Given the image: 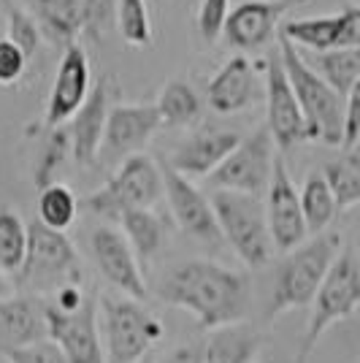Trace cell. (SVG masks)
<instances>
[{
    "mask_svg": "<svg viewBox=\"0 0 360 363\" xmlns=\"http://www.w3.org/2000/svg\"><path fill=\"white\" fill-rule=\"evenodd\" d=\"M157 296L165 306L190 312L198 328L217 331L244 323L252 282L244 272L214 260H184L165 274Z\"/></svg>",
    "mask_w": 360,
    "mask_h": 363,
    "instance_id": "1",
    "label": "cell"
},
{
    "mask_svg": "<svg viewBox=\"0 0 360 363\" xmlns=\"http://www.w3.org/2000/svg\"><path fill=\"white\" fill-rule=\"evenodd\" d=\"M342 252V236L339 233H317L315 239L298 244L296 250L285 252L274 274V288L266 306V318L274 320L290 309H303L315 301L330 263Z\"/></svg>",
    "mask_w": 360,
    "mask_h": 363,
    "instance_id": "2",
    "label": "cell"
},
{
    "mask_svg": "<svg viewBox=\"0 0 360 363\" xmlns=\"http://www.w3.org/2000/svg\"><path fill=\"white\" fill-rule=\"evenodd\" d=\"M71 282H81V260L71 239L41 223L25 225V257L11 282L14 290L46 298Z\"/></svg>",
    "mask_w": 360,
    "mask_h": 363,
    "instance_id": "3",
    "label": "cell"
},
{
    "mask_svg": "<svg viewBox=\"0 0 360 363\" xmlns=\"http://www.w3.org/2000/svg\"><path fill=\"white\" fill-rule=\"evenodd\" d=\"M98 331L106 363H141L165 336V325L135 298L101 293L98 296Z\"/></svg>",
    "mask_w": 360,
    "mask_h": 363,
    "instance_id": "4",
    "label": "cell"
},
{
    "mask_svg": "<svg viewBox=\"0 0 360 363\" xmlns=\"http://www.w3.org/2000/svg\"><path fill=\"white\" fill-rule=\"evenodd\" d=\"M279 38V35H276ZM279 60L287 74V82L293 87V95L298 101L300 117L306 125V141H322L325 147H339L342 144V114H344V101L328 84L303 62L296 46L279 38Z\"/></svg>",
    "mask_w": 360,
    "mask_h": 363,
    "instance_id": "5",
    "label": "cell"
},
{
    "mask_svg": "<svg viewBox=\"0 0 360 363\" xmlns=\"http://www.w3.org/2000/svg\"><path fill=\"white\" fill-rule=\"evenodd\" d=\"M360 309V263L352 247L342 250L330 263L328 274L312 301V315L306 320V331L300 339L296 363H309L317 350V342L330 325L358 315Z\"/></svg>",
    "mask_w": 360,
    "mask_h": 363,
    "instance_id": "6",
    "label": "cell"
},
{
    "mask_svg": "<svg viewBox=\"0 0 360 363\" xmlns=\"http://www.w3.org/2000/svg\"><path fill=\"white\" fill-rule=\"evenodd\" d=\"M209 203L223 242L230 244V250L241 257V263L249 269L269 266L274 257V244L266 225L263 201L255 196L211 190Z\"/></svg>",
    "mask_w": 360,
    "mask_h": 363,
    "instance_id": "7",
    "label": "cell"
},
{
    "mask_svg": "<svg viewBox=\"0 0 360 363\" xmlns=\"http://www.w3.org/2000/svg\"><path fill=\"white\" fill-rule=\"evenodd\" d=\"M163 198L160 166L150 155L138 152L125 157L117 171L106 179L103 187L84 198V206L98 217L120 220L130 209H152Z\"/></svg>",
    "mask_w": 360,
    "mask_h": 363,
    "instance_id": "8",
    "label": "cell"
},
{
    "mask_svg": "<svg viewBox=\"0 0 360 363\" xmlns=\"http://www.w3.org/2000/svg\"><path fill=\"white\" fill-rule=\"evenodd\" d=\"M274 157H276V147H274L271 133L263 125L252 136L241 138L236 150L211 171L206 182H209L211 190H227V193L260 198L271 182Z\"/></svg>",
    "mask_w": 360,
    "mask_h": 363,
    "instance_id": "9",
    "label": "cell"
},
{
    "mask_svg": "<svg viewBox=\"0 0 360 363\" xmlns=\"http://www.w3.org/2000/svg\"><path fill=\"white\" fill-rule=\"evenodd\" d=\"M46 339H52L68 363H106L98 331V296H87L76 312H57L44 303Z\"/></svg>",
    "mask_w": 360,
    "mask_h": 363,
    "instance_id": "10",
    "label": "cell"
},
{
    "mask_svg": "<svg viewBox=\"0 0 360 363\" xmlns=\"http://www.w3.org/2000/svg\"><path fill=\"white\" fill-rule=\"evenodd\" d=\"M263 212H266V225H269L274 252H290L306 242L309 233H306L303 214H300L298 190H296V182L290 177L282 155L274 157V171H271V182L266 187Z\"/></svg>",
    "mask_w": 360,
    "mask_h": 363,
    "instance_id": "11",
    "label": "cell"
},
{
    "mask_svg": "<svg viewBox=\"0 0 360 363\" xmlns=\"http://www.w3.org/2000/svg\"><path fill=\"white\" fill-rule=\"evenodd\" d=\"M160 128L163 125L157 117V108L152 104H111L106 114L103 141H101L98 157L103 155L111 163H122L125 157L144 150Z\"/></svg>",
    "mask_w": 360,
    "mask_h": 363,
    "instance_id": "12",
    "label": "cell"
},
{
    "mask_svg": "<svg viewBox=\"0 0 360 363\" xmlns=\"http://www.w3.org/2000/svg\"><path fill=\"white\" fill-rule=\"evenodd\" d=\"M160 177H163V196L179 230H184L187 236H193L201 244L220 247L223 236H220L211 203L209 198L203 196V190L168 166H160Z\"/></svg>",
    "mask_w": 360,
    "mask_h": 363,
    "instance_id": "13",
    "label": "cell"
},
{
    "mask_svg": "<svg viewBox=\"0 0 360 363\" xmlns=\"http://www.w3.org/2000/svg\"><path fill=\"white\" fill-rule=\"evenodd\" d=\"M300 3L306 0H244L227 11L220 38H225V44L239 52H257L274 35H279L282 16Z\"/></svg>",
    "mask_w": 360,
    "mask_h": 363,
    "instance_id": "14",
    "label": "cell"
},
{
    "mask_svg": "<svg viewBox=\"0 0 360 363\" xmlns=\"http://www.w3.org/2000/svg\"><path fill=\"white\" fill-rule=\"evenodd\" d=\"M266 68V130L276 150H293L306 141V125L300 117L298 101L287 82V74L279 60V52H274L263 62Z\"/></svg>",
    "mask_w": 360,
    "mask_h": 363,
    "instance_id": "15",
    "label": "cell"
},
{
    "mask_svg": "<svg viewBox=\"0 0 360 363\" xmlns=\"http://www.w3.org/2000/svg\"><path fill=\"white\" fill-rule=\"evenodd\" d=\"M279 38L303 46L309 52H333V49H358L360 46V9L355 3L344 6L339 14L290 19L279 28Z\"/></svg>",
    "mask_w": 360,
    "mask_h": 363,
    "instance_id": "16",
    "label": "cell"
},
{
    "mask_svg": "<svg viewBox=\"0 0 360 363\" xmlns=\"http://www.w3.org/2000/svg\"><path fill=\"white\" fill-rule=\"evenodd\" d=\"M90 255L103 274V279L111 288L120 290V296L144 301L147 298V282H144V269L135 260L130 244L125 242L117 228L98 225L90 233Z\"/></svg>",
    "mask_w": 360,
    "mask_h": 363,
    "instance_id": "17",
    "label": "cell"
},
{
    "mask_svg": "<svg viewBox=\"0 0 360 363\" xmlns=\"http://www.w3.org/2000/svg\"><path fill=\"white\" fill-rule=\"evenodd\" d=\"M90 87V57H87V52L79 44L65 46L55 82H52V90H49V98H46L44 128H62V122H68L81 108Z\"/></svg>",
    "mask_w": 360,
    "mask_h": 363,
    "instance_id": "18",
    "label": "cell"
},
{
    "mask_svg": "<svg viewBox=\"0 0 360 363\" xmlns=\"http://www.w3.org/2000/svg\"><path fill=\"white\" fill-rule=\"evenodd\" d=\"M114 79L111 76H101L90 87L87 98L81 108L71 117V125L65 128L68 138H71V155L79 166L90 168L98 160L101 152V141H103V128H106V114L111 106V95H114Z\"/></svg>",
    "mask_w": 360,
    "mask_h": 363,
    "instance_id": "19",
    "label": "cell"
},
{
    "mask_svg": "<svg viewBox=\"0 0 360 363\" xmlns=\"http://www.w3.org/2000/svg\"><path fill=\"white\" fill-rule=\"evenodd\" d=\"M241 136L236 130H220V128H206L198 130L196 136L184 138L176 150L171 152V160L165 163L181 177H209L214 168L225 160L230 152L236 150Z\"/></svg>",
    "mask_w": 360,
    "mask_h": 363,
    "instance_id": "20",
    "label": "cell"
},
{
    "mask_svg": "<svg viewBox=\"0 0 360 363\" xmlns=\"http://www.w3.org/2000/svg\"><path fill=\"white\" fill-rule=\"evenodd\" d=\"M46 339L44 298L11 293L0 298V355Z\"/></svg>",
    "mask_w": 360,
    "mask_h": 363,
    "instance_id": "21",
    "label": "cell"
},
{
    "mask_svg": "<svg viewBox=\"0 0 360 363\" xmlns=\"http://www.w3.org/2000/svg\"><path fill=\"white\" fill-rule=\"evenodd\" d=\"M257 74L247 55H236L214 74L206 87L209 106L217 114H239L255 101Z\"/></svg>",
    "mask_w": 360,
    "mask_h": 363,
    "instance_id": "22",
    "label": "cell"
},
{
    "mask_svg": "<svg viewBox=\"0 0 360 363\" xmlns=\"http://www.w3.org/2000/svg\"><path fill=\"white\" fill-rule=\"evenodd\" d=\"M263 345L266 336L252 325H225L209 331V339H203V363H252Z\"/></svg>",
    "mask_w": 360,
    "mask_h": 363,
    "instance_id": "23",
    "label": "cell"
},
{
    "mask_svg": "<svg viewBox=\"0 0 360 363\" xmlns=\"http://www.w3.org/2000/svg\"><path fill=\"white\" fill-rule=\"evenodd\" d=\"M28 14L52 44H76L81 35V0H28Z\"/></svg>",
    "mask_w": 360,
    "mask_h": 363,
    "instance_id": "24",
    "label": "cell"
},
{
    "mask_svg": "<svg viewBox=\"0 0 360 363\" xmlns=\"http://www.w3.org/2000/svg\"><path fill=\"white\" fill-rule=\"evenodd\" d=\"M300 57L339 98H347L349 92L360 87V46L358 49L312 52L309 57L300 52Z\"/></svg>",
    "mask_w": 360,
    "mask_h": 363,
    "instance_id": "25",
    "label": "cell"
},
{
    "mask_svg": "<svg viewBox=\"0 0 360 363\" xmlns=\"http://www.w3.org/2000/svg\"><path fill=\"white\" fill-rule=\"evenodd\" d=\"M117 223L122 225L120 233L125 236V242L130 244L135 260L141 263V269H147L165 244L163 220L152 209H130L122 214Z\"/></svg>",
    "mask_w": 360,
    "mask_h": 363,
    "instance_id": "26",
    "label": "cell"
},
{
    "mask_svg": "<svg viewBox=\"0 0 360 363\" xmlns=\"http://www.w3.org/2000/svg\"><path fill=\"white\" fill-rule=\"evenodd\" d=\"M157 108V117L163 128H190L201 117V98L193 90V84L174 79L157 92V101L152 104Z\"/></svg>",
    "mask_w": 360,
    "mask_h": 363,
    "instance_id": "27",
    "label": "cell"
},
{
    "mask_svg": "<svg viewBox=\"0 0 360 363\" xmlns=\"http://www.w3.org/2000/svg\"><path fill=\"white\" fill-rule=\"evenodd\" d=\"M298 203H300V214H303V225H306V233H325L328 225L336 220V201L330 196L328 184L322 179L320 171H309L306 179H303V187L298 193Z\"/></svg>",
    "mask_w": 360,
    "mask_h": 363,
    "instance_id": "28",
    "label": "cell"
},
{
    "mask_svg": "<svg viewBox=\"0 0 360 363\" xmlns=\"http://www.w3.org/2000/svg\"><path fill=\"white\" fill-rule=\"evenodd\" d=\"M322 179L328 184L330 196L336 201V209L347 212L355 209L360 203V152H342L339 160L325 163V168L320 171Z\"/></svg>",
    "mask_w": 360,
    "mask_h": 363,
    "instance_id": "29",
    "label": "cell"
},
{
    "mask_svg": "<svg viewBox=\"0 0 360 363\" xmlns=\"http://www.w3.org/2000/svg\"><path fill=\"white\" fill-rule=\"evenodd\" d=\"M76 214H79V198L68 184L55 182L38 190V223L44 228L65 233L76 223Z\"/></svg>",
    "mask_w": 360,
    "mask_h": 363,
    "instance_id": "30",
    "label": "cell"
},
{
    "mask_svg": "<svg viewBox=\"0 0 360 363\" xmlns=\"http://www.w3.org/2000/svg\"><path fill=\"white\" fill-rule=\"evenodd\" d=\"M71 157V138L65 128H46L44 138H41V150L35 157V187L44 190L49 184L57 182L60 168L65 166V160Z\"/></svg>",
    "mask_w": 360,
    "mask_h": 363,
    "instance_id": "31",
    "label": "cell"
},
{
    "mask_svg": "<svg viewBox=\"0 0 360 363\" xmlns=\"http://www.w3.org/2000/svg\"><path fill=\"white\" fill-rule=\"evenodd\" d=\"M0 6H3V14H6V38L28 57V62L35 60L41 41H44L38 25L33 22V16L25 9L16 6L14 0H0Z\"/></svg>",
    "mask_w": 360,
    "mask_h": 363,
    "instance_id": "32",
    "label": "cell"
},
{
    "mask_svg": "<svg viewBox=\"0 0 360 363\" xmlns=\"http://www.w3.org/2000/svg\"><path fill=\"white\" fill-rule=\"evenodd\" d=\"M117 25H120L122 38L130 46L144 49L154 41L147 0H117Z\"/></svg>",
    "mask_w": 360,
    "mask_h": 363,
    "instance_id": "33",
    "label": "cell"
},
{
    "mask_svg": "<svg viewBox=\"0 0 360 363\" xmlns=\"http://www.w3.org/2000/svg\"><path fill=\"white\" fill-rule=\"evenodd\" d=\"M25 257V223L11 209H0V274H16Z\"/></svg>",
    "mask_w": 360,
    "mask_h": 363,
    "instance_id": "34",
    "label": "cell"
},
{
    "mask_svg": "<svg viewBox=\"0 0 360 363\" xmlns=\"http://www.w3.org/2000/svg\"><path fill=\"white\" fill-rule=\"evenodd\" d=\"M117 19V0H81V35L101 44Z\"/></svg>",
    "mask_w": 360,
    "mask_h": 363,
    "instance_id": "35",
    "label": "cell"
},
{
    "mask_svg": "<svg viewBox=\"0 0 360 363\" xmlns=\"http://www.w3.org/2000/svg\"><path fill=\"white\" fill-rule=\"evenodd\" d=\"M230 11V0H201L196 11V25L198 33L206 44H214L223 35V25Z\"/></svg>",
    "mask_w": 360,
    "mask_h": 363,
    "instance_id": "36",
    "label": "cell"
},
{
    "mask_svg": "<svg viewBox=\"0 0 360 363\" xmlns=\"http://www.w3.org/2000/svg\"><path fill=\"white\" fill-rule=\"evenodd\" d=\"M3 358L9 363H68L52 339H41V342H33L28 347L11 350Z\"/></svg>",
    "mask_w": 360,
    "mask_h": 363,
    "instance_id": "37",
    "label": "cell"
},
{
    "mask_svg": "<svg viewBox=\"0 0 360 363\" xmlns=\"http://www.w3.org/2000/svg\"><path fill=\"white\" fill-rule=\"evenodd\" d=\"M358 136H360V87L352 90L344 101V114H342V152L358 150Z\"/></svg>",
    "mask_w": 360,
    "mask_h": 363,
    "instance_id": "38",
    "label": "cell"
},
{
    "mask_svg": "<svg viewBox=\"0 0 360 363\" xmlns=\"http://www.w3.org/2000/svg\"><path fill=\"white\" fill-rule=\"evenodd\" d=\"M28 71V57L9 38H0V84H16Z\"/></svg>",
    "mask_w": 360,
    "mask_h": 363,
    "instance_id": "39",
    "label": "cell"
},
{
    "mask_svg": "<svg viewBox=\"0 0 360 363\" xmlns=\"http://www.w3.org/2000/svg\"><path fill=\"white\" fill-rule=\"evenodd\" d=\"M157 363H203V342H184L168 350Z\"/></svg>",
    "mask_w": 360,
    "mask_h": 363,
    "instance_id": "40",
    "label": "cell"
},
{
    "mask_svg": "<svg viewBox=\"0 0 360 363\" xmlns=\"http://www.w3.org/2000/svg\"><path fill=\"white\" fill-rule=\"evenodd\" d=\"M14 293V285H11V279L6 277V274H0V298L3 296H11Z\"/></svg>",
    "mask_w": 360,
    "mask_h": 363,
    "instance_id": "41",
    "label": "cell"
}]
</instances>
